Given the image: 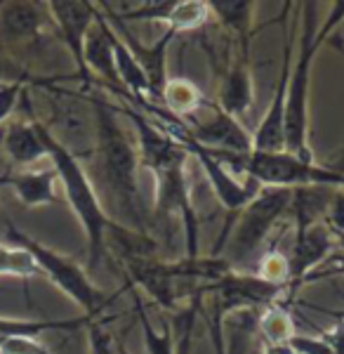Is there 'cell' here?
<instances>
[{
  "mask_svg": "<svg viewBox=\"0 0 344 354\" xmlns=\"http://www.w3.org/2000/svg\"><path fill=\"white\" fill-rule=\"evenodd\" d=\"M118 111L128 116L137 130L140 168L153 175V208L160 220H180L184 230V258H200L198 250V213L187 180V163L191 158L184 147L160 130L146 113L120 102Z\"/></svg>",
  "mask_w": 344,
  "mask_h": 354,
  "instance_id": "6da1fadb",
  "label": "cell"
},
{
  "mask_svg": "<svg viewBox=\"0 0 344 354\" xmlns=\"http://www.w3.org/2000/svg\"><path fill=\"white\" fill-rule=\"evenodd\" d=\"M95 111V180H99L106 203L104 210L116 225L149 234V218L140 189V156L137 147L118 121V106L104 97H90ZM99 194V198H102Z\"/></svg>",
  "mask_w": 344,
  "mask_h": 354,
  "instance_id": "7a4b0ae2",
  "label": "cell"
},
{
  "mask_svg": "<svg viewBox=\"0 0 344 354\" xmlns=\"http://www.w3.org/2000/svg\"><path fill=\"white\" fill-rule=\"evenodd\" d=\"M321 5L302 3V31L297 59L290 68L288 100H285V153L314 161L309 147V90H312V71L318 50L325 38L344 21V0L332 3L328 19L321 24Z\"/></svg>",
  "mask_w": 344,
  "mask_h": 354,
  "instance_id": "3957f363",
  "label": "cell"
},
{
  "mask_svg": "<svg viewBox=\"0 0 344 354\" xmlns=\"http://www.w3.org/2000/svg\"><path fill=\"white\" fill-rule=\"evenodd\" d=\"M40 135H43L45 149H48V161L57 170L59 185L64 189L68 208L73 210L85 232V239H88V272H95L108 255L106 234L111 230L113 220L106 215L99 192H97L85 165L80 163V158L73 156L66 147H61L43 121H40Z\"/></svg>",
  "mask_w": 344,
  "mask_h": 354,
  "instance_id": "277c9868",
  "label": "cell"
},
{
  "mask_svg": "<svg viewBox=\"0 0 344 354\" xmlns=\"http://www.w3.org/2000/svg\"><path fill=\"white\" fill-rule=\"evenodd\" d=\"M295 189L285 187H262L252 201L236 215V225H229L220 236V243L212 248L210 255L222 258L233 272H245L252 255L265 245L269 234L283 218L285 210L292 205Z\"/></svg>",
  "mask_w": 344,
  "mask_h": 354,
  "instance_id": "5b68a950",
  "label": "cell"
},
{
  "mask_svg": "<svg viewBox=\"0 0 344 354\" xmlns=\"http://www.w3.org/2000/svg\"><path fill=\"white\" fill-rule=\"evenodd\" d=\"M5 239L8 243H17L36 260L40 274L50 279L68 300H73L83 310L85 317L97 319L99 312H104L113 302L116 295H108L106 290H102L93 279L88 277V270L78 265L76 260H71L68 255H61L52 250L50 245L40 243L38 239L28 236L26 232L17 230L10 220H5Z\"/></svg>",
  "mask_w": 344,
  "mask_h": 354,
  "instance_id": "8992f818",
  "label": "cell"
},
{
  "mask_svg": "<svg viewBox=\"0 0 344 354\" xmlns=\"http://www.w3.org/2000/svg\"><path fill=\"white\" fill-rule=\"evenodd\" d=\"M222 163H233V168L243 170L262 187H285V189H307V187H323V189H344V173L332 170L316 161H302L292 153H260L250 151L248 156H220Z\"/></svg>",
  "mask_w": 344,
  "mask_h": 354,
  "instance_id": "52a82bcc",
  "label": "cell"
},
{
  "mask_svg": "<svg viewBox=\"0 0 344 354\" xmlns=\"http://www.w3.org/2000/svg\"><path fill=\"white\" fill-rule=\"evenodd\" d=\"M184 123L200 147L220 156H248L252 151V135L245 125L222 111L215 100H208V104Z\"/></svg>",
  "mask_w": 344,
  "mask_h": 354,
  "instance_id": "ba28073f",
  "label": "cell"
},
{
  "mask_svg": "<svg viewBox=\"0 0 344 354\" xmlns=\"http://www.w3.org/2000/svg\"><path fill=\"white\" fill-rule=\"evenodd\" d=\"M45 8H48V15L52 17L66 50L73 57L78 81L83 83V88L90 90L93 88V78H90L88 68H85L83 48H85V38H88L90 28L95 24L97 5L83 3V0H50Z\"/></svg>",
  "mask_w": 344,
  "mask_h": 354,
  "instance_id": "9c48e42d",
  "label": "cell"
},
{
  "mask_svg": "<svg viewBox=\"0 0 344 354\" xmlns=\"http://www.w3.org/2000/svg\"><path fill=\"white\" fill-rule=\"evenodd\" d=\"M288 24H283V57H280V73L276 90L262 116L260 125L252 133V151L260 153H280L285 151V100H288V83L292 68V45Z\"/></svg>",
  "mask_w": 344,
  "mask_h": 354,
  "instance_id": "30bf717a",
  "label": "cell"
},
{
  "mask_svg": "<svg viewBox=\"0 0 344 354\" xmlns=\"http://www.w3.org/2000/svg\"><path fill=\"white\" fill-rule=\"evenodd\" d=\"M97 5H99V3H97ZM99 8H102V5H99ZM102 15H104L108 19V24H111L120 33V36H123V41L128 43L130 53H133L135 59L140 62L142 71H144V76L149 81V88H151V102H160V100H163L165 83H168V78H170L168 76V48H170V43L175 41L177 33L170 31V28H165L163 36L156 38L153 45H144V43L137 41L133 33L128 31V26H125L123 21L116 19L111 12H106L104 8H102ZM160 106H163V104H160Z\"/></svg>",
  "mask_w": 344,
  "mask_h": 354,
  "instance_id": "8fae6325",
  "label": "cell"
},
{
  "mask_svg": "<svg viewBox=\"0 0 344 354\" xmlns=\"http://www.w3.org/2000/svg\"><path fill=\"white\" fill-rule=\"evenodd\" d=\"M3 151L19 170L31 168L38 161H45L48 158V149H45L43 135H40L38 118L36 116L12 118V121L5 125Z\"/></svg>",
  "mask_w": 344,
  "mask_h": 354,
  "instance_id": "7c38bea8",
  "label": "cell"
},
{
  "mask_svg": "<svg viewBox=\"0 0 344 354\" xmlns=\"http://www.w3.org/2000/svg\"><path fill=\"white\" fill-rule=\"evenodd\" d=\"M215 102L220 104L222 111L243 123V118L248 116L252 102H255L248 55L238 53V57H233V59H231V64H229L224 78H222L220 95H217Z\"/></svg>",
  "mask_w": 344,
  "mask_h": 354,
  "instance_id": "4fadbf2b",
  "label": "cell"
},
{
  "mask_svg": "<svg viewBox=\"0 0 344 354\" xmlns=\"http://www.w3.org/2000/svg\"><path fill=\"white\" fill-rule=\"evenodd\" d=\"M57 182H59V177H57V170L52 165L43 170L24 168V170L0 175V185L10 187L26 208L55 205L59 201V198H57Z\"/></svg>",
  "mask_w": 344,
  "mask_h": 354,
  "instance_id": "5bb4252c",
  "label": "cell"
},
{
  "mask_svg": "<svg viewBox=\"0 0 344 354\" xmlns=\"http://www.w3.org/2000/svg\"><path fill=\"white\" fill-rule=\"evenodd\" d=\"M208 3H210V12L227 28L233 45L243 55H250L255 3H250V0H208Z\"/></svg>",
  "mask_w": 344,
  "mask_h": 354,
  "instance_id": "9a60e30c",
  "label": "cell"
},
{
  "mask_svg": "<svg viewBox=\"0 0 344 354\" xmlns=\"http://www.w3.org/2000/svg\"><path fill=\"white\" fill-rule=\"evenodd\" d=\"M38 3H0V33L10 41H33L45 24Z\"/></svg>",
  "mask_w": 344,
  "mask_h": 354,
  "instance_id": "2e32d148",
  "label": "cell"
},
{
  "mask_svg": "<svg viewBox=\"0 0 344 354\" xmlns=\"http://www.w3.org/2000/svg\"><path fill=\"white\" fill-rule=\"evenodd\" d=\"M208 100L210 97L205 95L196 83L189 81V78H168L160 104H163V109H168L172 116L187 121V118L196 116V113L208 104Z\"/></svg>",
  "mask_w": 344,
  "mask_h": 354,
  "instance_id": "e0dca14e",
  "label": "cell"
},
{
  "mask_svg": "<svg viewBox=\"0 0 344 354\" xmlns=\"http://www.w3.org/2000/svg\"><path fill=\"white\" fill-rule=\"evenodd\" d=\"M93 322V317H85L80 314L76 319H8L0 317V342H5L8 338H19V335H26V338H40L48 330H78L85 328Z\"/></svg>",
  "mask_w": 344,
  "mask_h": 354,
  "instance_id": "ac0fdd59",
  "label": "cell"
},
{
  "mask_svg": "<svg viewBox=\"0 0 344 354\" xmlns=\"http://www.w3.org/2000/svg\"><path fill=\"white\" fill-rule=\"evenodd\" d=\"M257 330H260L262 345H271V347L290 345L292 335H295V324H292L288 302H274V305L265 307L260 319H257Z\"/></svg>",
  "mask_w": 344,
  "mask_h": 354,
  "instance_id": "d6986e66",
  "label": "cell"
},
{
  "mask_svg": "<svg viewBox=\"0 0 344 354\" xmlns=\"http://www.w3.org/2000/svg\"><path fill=\"white\" fill-rule=\"evenodd\" d=\"M210 17L212 12L208 0H172L163 24L175 33L196 31V28H203L208 24Z\"/></svg>",
  "mask_w": 344,
  "mask_h": 354,
  "instance_id": "ffe728a7",
  "label": "cell"
},
{
  "mask_svg": "<svg viewBox=\"0 0 344 354\" xmlns=\"http://www.w3.org/2000/svg\"><path fill=\"white\" fill-rule=\"evenodd\" d=\"M36 274H40L36 260L21 245L0 241V277L31 279Z\"/></svg>",
  "mask_w": 344,
  "mask_h": 354,
  "instance_id": "44dd1931",
  "label": "cell"
},
{
  "mask_svg": "<svg viewBox=\"0 0 344 354\" xmlns=\"http://www.w3.org/2000/svg\"><path fill=\"white\" fill-rule=\"evenodd\" d=\"M135 310H137V317H140L146 354H175V340H172V330L168 324L158 328L156 324L151 322V317L146 314L140 298H135Z\"/></svg>",
  "mask_w": 344,
  "mask_h": 354,
  "instance_id": "7402d4cb",
  "label": "cell"
},
{
  "mask_svg": "<svg viewBox=\"0 0 344 354\" xmlns=\"http://www.w3.org/2000/svg\"><path fill=\"white\" fill-rule=\"evenodd\" d=\"M255 274L262 277L265 281L269 283H276V286H285L290 290V267H288V258L285 253H280L276 245L267 250L260 260H257V267H255ZM292 298V295H290Z\"/></svg>",
  "mask_w": 344,
  "mask_h": 354,
  "instance_id": "603a6c76",
  "label": "cell"
},
{
  "mask_svg": "<svg viewBox=\"0 0 344 354\" xmlns=\"http://www.w3.org/2000/svg\"><path fill=\"white\" fill-rule=\"evenodd\" d=\"M88 354H118V340L97 319L88 324Z\"/></svg>",
  "mask_w": 344,
  "mask_h": 354,
  "instance_id": "cb8c5ba5",
  "label": "cell"
},
{
  "mask_svg": "<svg viewBox=\"0 0 344 354\" xmlns=\"http://www.w3.org/2000/svg\"><path fill=\"white\" fill-rule=\"evenodd\" d=\"M24 95V81H12V83H0V123H5L8 118H12Z\"/></svg>",
  "mask_w": 344,
  "mask_h": 354,
  "instance_id": "d4e9b609",
  "label": "cell"
},
{
  "mask_svg": "<svg viewBox=\"0 0 344 354\" xmlns=\"http://www.w3.org/2000/svg\"><path fill=\"white\" fill-rule=\"evenodd\" d=\"M0 354H52V352L38 338L19 335V338H8L5 342H0Z\"/></svg>",
  "mask_w": 344,
  "mask_h": 354,
  "instance_id": "484cf974",
  "label": "cell"
},
{
  "mask_svg": "<svg viewBox=\"0 0 344 354\" xmlns=\"http://www.w3.org/2000/svg\"><path fill=\"white\" fill-rule=\"evenodd\" d=\"M325 225L332 234L344 236V189H332V198L325 208Z\"/></svg>",
  "mask_w": 344,
  "mask_h": 354,
  "instance_id": "4316f807",
  "label": "cell"
},
{
  "mask_svg": "<svg viewBox=\"0 0 344 354\" xmlns=\"http://www.w3.org/2000/svg\"><path fill=\"white\" fill-rule=\"evenodd\" d=\"M290 347L295 354H335L323 338H309V335H300V333L292 335Z\"/></svg>",
  "mask_w": 344,
  "mask_h": 354,
  "instance_id": "83f0119b",
  "label": "cell"
},
{
  "mask_svg": "<svg viewBox=\"0 0 344 354\" xmlns=\"http://www.w3.org/2000/svg\"><path fill=\"white\" fill-rule=\"evenodd\" d=\"M323 340L332 347V352L335 354H344V317L337 319L335 328H332L330 333H325Z\"/></svg>",
  "mask_w": 344,
  "mask_h": 354,
  "instance_id": "f1b7e54d",
  "label": "cell"
},
{
  "mask_svg": "<svg viewBox=\"0 0 344 354\" xmlns=\"http://www.w3.org/2000/svg\"><path fill=\"white\" fill-rule=\"evenodd\" d=\"M262 354H295L290 345L285 347H271V345H262Z\"/></svg>",
  "mask_w": 344,
  "mask_h": 354,
  "instance_id": "f546056e",
  "label": "cell"
},
{
  "mask_svg": "<svg viewBox=\"0 0 344 354\" xmlns=\"http://www.w3.org/2000/svg\"><path fill=\"white\" fill-rule=\"evenodd\" d=\"M118 354H130V352H128V347H125L123 342H118Z\"/></svg>",
  "mask_w": 344,
  "mask_h": 354,
  "instance_id": "4dcf8cb0",
  "label": "cell"
},
{
  "mask_svg": "<svg viewBox=\"0 0 344 354\" xmlns=\"http://www.w3.org/2000/svg\"><path fill=\"white\" fill-rule=\"evenodd\" d=\"M340 161H342V163H344V151H342V153H340Z\"/></svg>",
  "mask_w": 344,
  "mask_h": 354,
  "instance_id": "1f68e13d",
  "label": "cell"
}]
</instances>
